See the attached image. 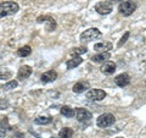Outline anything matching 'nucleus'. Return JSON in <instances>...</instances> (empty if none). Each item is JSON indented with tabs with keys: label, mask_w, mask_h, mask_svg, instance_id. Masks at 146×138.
I'll use <instances>...</instances> for the list:
<instances>
[{
	"label": "nucleus",
	"mask_w": 146,
	"mask_h": 138,
	"mask_svg": "<svg viewBox=\"0 0 146 138\" xmlns=\"http://www.w3.org/2000/svg\"><path fill=\"white\" fill-rule=\"evenodd\" d=\"M12 138H25V135L23 133H21V132H16L15 135L12 136Z\"/></svg>",
	"instance_id": "bb28decb"
},
{
	"label": "nucleus",
	"mask_w": 146,
	"mask_h": 138,
	"mask_svg": "<svg viewBox=\"0 0 146 138\" xmlns=\"http://www.w3.org/2000/svg\"><path fill=\"white\" fill-rule=\"evenodd\" d=\"M61 114L63 115L65 117H73L76 115V111L73 110L71 107H68V105H63V107L61 108Z\"/></svg>",
	"instance_id": "a211bd4d"
},
{
	"label": "nucleus",
	"mask_w": 146,
	"mask_h": 138,
	"mask_svg": "<svg viewBox=\"0 0 146 138\" xmlns=\"http://www.w3.org/2000/svg\"><path fill=\"white\" fill-rule=\"evenodd\" d=\"M116 67H117V65H116V64L113 62V61H106V62H105L104 65L101 66L100 71H101L104 75L110 76V75H112V73H115Z\"/></svg>",
	"instance_id": "1a4fd4ad"
},
{
	"label": "nucleus",
	"mask_w": 146,
	"mask_h": 138,
	"mask_svg": "<svg viewBox=\"0 0 146 138\" xmlns=\"http://www.w3.org/2000/svg\"><path fill=\"white\" fill-rule=\"evenodd\" d=\"M0 59H1V55H0Z\"/></svg>",
	"instance_id": "c85d7f7f"
},
{
	"label": "nucleus",
	"mask_w": 146,
	"mask_h": 138,
	"mask_svg": "<svg viewBox=\"0 0 146 138\" xmlns=\"http://www.w3.org/2000/svg\"><path fill=\"white\" fill-rule=\"evenodd\" d=\"M9 107V103L6 100H0V110H4Z\"/></svg>",
	"instance_id": "a878e982"
},
{
	"label": "nucleus",
	"mask_w": 146,
	"mask_h": 138,
	"mask_svg": "<svg viewBox=\"0 0 146 138\" xmlns=\"http://www.w3.org/2000/svg\"><path fill=\"white\" fill-rule=\"evenodd\" d=\"M72 136H73V130L70 127H63L58 132V138H72Z\"/></svg>",
	"instance_id": "6ab92c4d"
},
{
	"label": "nucleus",
	"mask_w": 146,
	"mask_h": 138,
	"mask_svg": "<svg viewBox=\"0 0 146 138\" xmlns=\"http://www.w3.org/2000/svg\"><path fill=\"white\" fill-rule=\"evenodd\" d=\"M110 58H111V54H110L108 52L107 53H99V54L94 55V56L91 58V61H94V62H106Z\"/></svg>",
	"instance_id": "2eb2a0df"
},
{
	"label": "nucleus",
	"mask_w": 146,
	"mask_h": 138,
	"mask_svg": "<svg viewBox=\"0 0 146 138\" xmlns=\"http://www.w3.org/2000/svg\"><path fill=\"white\" fill-rule=\"evenodd\" d=\"M46 22V31L48 32H52L55 28H56V22H55V20L52 17L50 16H40L38 17V20H36V22H39V23H42V22Z\"/></svg>",
	"instance_id": "6e6552de"
},
{
	"label": "nucleus",
	"mask_w": 146,
	"mask_h": 138,
	"mask_svg": "<svg viewBox=\"0 0 146 138\" xmlns=\"http://www.w3.org/2000/svg\"><path fill=\"white\" fill-rule=\"evenodd\" d=\"M86 52H88V49H86L85 47H78V48L72 49L71 55H72V56H80L82 54H85Z\"/></svg>",
	"instance_id": "412c9836"
},
{
	"label": "nucleus",
	"mask_w": 146,
	"mask_h": 138,
	"mask_svg": "<svg viewBox=\"0 0 146 138\" xmlns=\"http://www.w3.org/2000/svg\"><path fill=\"white\" fill-rule=\"evenodd\" d=\"M17 86H18V82L16 80H12V81H9L7 83L4 84V89L5 90H11V89H15Z\"/></svg>",
	"instance_id": "b1692460"
},
{
	"label": "nucleus",
	"mask_w": 146,
	"mask_h": 138,
	"mask_svg": "<svg viewBox=\"0 0 146 138\" xmlns=\"http://www.w3.org/2000/svg\"><path fill=\"white\" fill-rule=\"evenodd\" d=\"M51 121L52 120H51L50 116H39L34 120V122L36 123V125H48V123H50Z\"/></svg>",
	"instance_id": "aec40b11"
},
{
	"label": "nucleus",
	"mask_w": 146,
	"mask_h": 138,
	"mask_svg": "<svg viewBox=\"0 0 146 138\" xmlns=\"http://www.w3.org/2000/svg\"><path fill=\"white\" fill-rule=\"evenodd\" d=\"M52 138H55V137H52Z\"/></svg>",
	"instance_id": "c756f323"
},
{
	"label": "nucleus",
	"mask_w": 146,
	"mask_h": 138,
	"mask_svg": "<svg viewBox=\"0 0 146 138\" xmlns=\"http://www.w3.org/2000/svg\"><path fill=\"white\" fill-rule=\"evenodd\" d=\"M40 80H42L43 83H49V82H54L57 80V72L56 71H48L42 75V77H40Z\"/></svg>",
	"instance_id": "f8f14e48"
},
{
	"label": "nucleus",
	"mask_w": 146,
	"mask_h": 138,
	"mask_svg": "<svg viewBox=\"0 0 146 138\" xmlns=\"http://www.w3.org/2000/svg\"><path fill=\"white\" fill-rule=\"evenodd\" d=\"M129 36H130L129 32H125L124 36H123L122 38L119 39V42H118V47H122V45H124V44H125V42H127V39L129 38Z\"/></svg>",
	"instance_id": "393cba45"
},
{
	"label": "nucleus",
	"mask_w": 146,
	"mask_h": 138,
	"mask_svg": "<svg viewBox=\"0 0 146 138\" xmlns=\"http://www.w3.org/2000/svg\"><path fill=\"white\" fill-rule=\"evenodd\" d=\"M12 77V72L7 68H0V80H10Z\"/></svg>",
	"instance_id": "4be33fe9"
},
{
	"label": "nucleus",
	"mask_w": 146,
	"mask_h": 138,
	"mask_svg": "<svg viewBox=\"0 0 146 138\" xmlns=\"http://www.w3.org/2000/svg\"><path fill=\"white\" fill-rule=\"evenodd\" d=\"M95 11L100 13V15H108V13L112 12V5H110L106 1L98 3L95 5Z\"/></svg>",
	"instance_id": "0eeeda50"
},
{
	"label": "nucleus",
	"mask_w": 146,
	"mask_h": 138,
	"mask_svg": "<svg viewBox=\"0 0 146 138\" xmlns=\"http://www.w3.org/2000/svg\"><path fill=\"white\" fill-rule=\"evenodd\" d=\"M31 75H32V67L28 65H23V66L20 67V70H18L17 78L21 81H23V80H27Z\"/></svg>",
	"instance_id": "9b49d317"
},
{
	"label": "nucleus",
	"mask_w": 146,
	"mask_h": 138,
	"mask_svg": "<svg viewBox=\"0 0 146 138\" xmlns=\"http://www.w3.org/2000/svg\"><path fill=\"white\" fill-rule=\"evenodd\" d=\"M83 62V59H82L80 56H73L71 60H68L67 64H66V66L68 70H72V68H74L77 66H79L80 64Z\"/></svg>",
	"instance_id": "dca6fc26"
},
{
	"label": "nucleus",
	"mask_w": 146,
	"mask_h": 138,
	"mask_svg": "<svg viewBox=\"0 0 146 138\" xmlns=\"http://www.w3.org/2000/svg\"><path fill=\"white\" fill-rule=\"evenodd\" d=\"M18 10H20V6H18V4L15 3V1H3V3H0V18L15 15Z\"/></svg>",
	"instance_id": "f257e3e1"
},
{
	"label": "nucleus",
	"mask_w": 146,
	"mask_h": 138,
	"mask_svg": "<svg viewBox=\"0 0 146 138\" xmlns=\"http://www.w3.org/2000/svg\"><path fill=\"white\" fill-rule=\"evenodd\" d=\"M115 122H116V117L113 116L112 114H110V113L100 115V116L96 119V125H98L100 128L110 127V126H112Z\"/></svg>",
	"instance_id": "7ed1b4c3"
},
{
	"label": "nucleus",
	"mask_w": 146,
	"mask_h": 138,
	"mask_svg": "<svg viewBox=\"0 0 146 138\" xmlns=\"http://www.w3.org/2000/svg\"><path fill=\"white\" fill-rule=\"evenodd\" d=\"M113 48V45L111 42H106V43H96L94 45V50H96L99 53H107L108 50H111Z\"/></svg>",
	"instance_id": "ddd939ff"
},
{
	"label": "nucleus",
	"mask_w": 146,
	"mask_h": 138,
	"mask_svg": "<svg viewBox=\"0 0 146 138\" xmlns=\"http://www.w3.org/2000/svg\"><path fill=\"white\" fill-rule=\"evenodd\" d=\"M89 89V83L86 81H80V82H77V83L73 86L72 90L74 92V93H83L84 90Z\"/></svg>",
	"instance_id": "4468645a"
},
{
	"label": "nucleus",
	"mask_w": 146,
	"mask_h": 138,
	"mask_svg": "<svg viewBox=\"0 0 146 138\" xmlns=\"http://www.w3.org/2000/svg\"><path fill=\"white\" fill-rule=\"evenodd\" d=\"M6 127H9V126H7V119L4 117V120L0 122V138H1V137H5L6 130H7Z\"/></svg>",
	"instance_id": "5701e85b"
},
{
	"label": "nucleus",
	"mask_w": 146,
	"mask_h": 138,
	"mask_svg": "<svg viewBox=\"0 0 146 138\" xmlns=\"http://www.w3.org/2000/svg\"><path fill=\"white\" fill-rule=\"evenodd\" d=\"M32 54V48L29 45H25V47H21L20 49L17 50V55L21 58H26V56H29Z\"/></svg>",
	"instance_id": "f3484780"
},
{
	"label": "nucleus",
	"mask_w": 146,
	"mask_h": 138,
	"mask_svg": "<svg viewBox=\"0 0 146 138\" xmlns=\"http://www.w3.org/2000/svg\"><path fill=\"white\" fill-rule=\"evenodd\" d=\"M105 96H106V92L102 89H90L86 93V98L93 102H100V100L105 99Z\"/></svg>",
	"instance_id": "39448f33"
},
{
	"label": "nucleus",
	"mask_w": 146,
	"mask_h": 138,
	"mask_svg": "<svg viewBox=\"0 0 146 138\" xmlns=\"http://www.w3.org/2000/svg\"><path fill=\"white\" fill-rule=\"evenodd\" d=\"M107 4H110V5H112V4H116V3H119V1H123V0H105Z\"/></svg>",
	"instance_id": "cd10ccee"
},
{
	"label": "nucleus",
	"mask_w": 146,
	"mask_h": 138,
	"mask_svg": "<svg viewBox=\"0 0 146 138\" xmlns=\"http://www.w3.org/2000/svg\"><path fill=\"white\" fill-rule=\"evenodd\" d=\"M101 37H102V33L98 28H89L80 34V40L82 43H89L91 40L101 38Z\"/></svg>",
	"instance_id": "f03ea898"
},
{
	"label": "nucleus",
	"mask_w": 146,
	"mask_h": 138,
	"mask_svg": "<svg viewBox=\"0 0 146 138\" xmlns=\"http://www.w3.org/2000/svg\"><path fill=\"white\" fill-rule=\"evenodd\" d=\"M115 83L118 87H127L130 83V77L128 73H121L115 78Z\"/></svg>",
	"instance_id": "9d476101"
},
{
	"label": "nucleus",
	"mask_w": 146,
	"mask_h": 138,
	"mask_svg": "<svg viewBox=\"0 0 146 138\" xmlns=\"http://www.w3.org/2000/svg\"><path fill=\"white\" fill-rule=\"evenodd\" d=\"M76 117L79 122H84V121H89L91 117H93V114H91L89 110H86L84 108H77L76 110Z\"/></svg>",
	"instance_id": "423d86ee"
},
{
	"label": "nucleus",
	"mask_w": 146,
	"mask_h": 138,
	"mask_svg": "<svg viewBox=\"0 0 146 138\" xmlns=\"http://www.w3.org/2000/svg\"><path fill=\"white\" fill-rule=\"evenodd\" d=\"M136 7H138V4L134 0H127V1H123L121 4L118 10H119V12L123 16H130L136 10Z\"/></svg>",
	"instance_id": "20e7f679"
}]
</instances>
